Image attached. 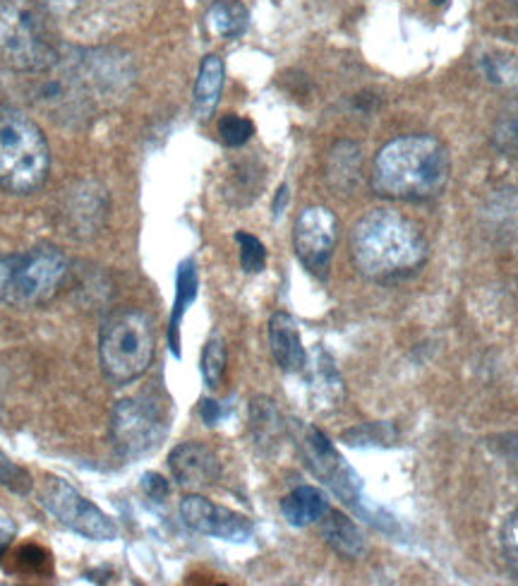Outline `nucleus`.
Instances as JSON below:
<instances>
[{
    "label": "nucleus",
    "mask_w": 518,
    "mask_h": 586,
    "mask_svg": "<svg viewBox=\"0 0 518 586\" xmlns=\"http://www.w3.org/2000/svg\"><path fill=\"white\" fill-rule=\"evenodd\" d=\"M327 178L339 192L353 190L360 178V150L356 142H336L327 159Z\"/></svg>",
    "instance_id": "nucleus-21"
},
{
    "label": "nucleus",
    "mask_w": 518,
    "mask_h": 586,
    "mask_svg": "<svg viewBox=\"0 0 518 586\" xmlns=\"http://www.w3.org/2000/svg\"><path fill=\"white\" fill-rule=\"evenodd\" d=\"M432 3H437V5H442V3H447V0H432Z\"/></svg>",
    "instance_id": "nucleus-37"
},
{
    "label": "nucleus",
    "mask_w": 518,
    "mask_h": 586,
    "mask_svg": "<svg viewBox=\"0 0 518 586\" xmlns=\"http://www.w3.org/2000/svg\"><path fill=\"white\" fill-rule=\"evenodd\" d=\"M224 77H226V68H224L222 58L212 54L202 60L198 82H194V97H192V107L200 121L212 119L218 101H222Z\"/></svg>",
    "instance_id": "nucleus-15"
},
{
    "label": "nucleus",
    "mask_w": 518,
    "mask_h": 586,
    "mask_svg": "<svg viewBox=\"0 0 518 586\" xmlns=\"http://www.w3.org/2000/svg\"><path fill=\"white\" fill-rule=\"evenodd\" d=\"M293 435L297 440V447L303 452V460L307 464L309 472H313L324 486H329L344 502H348L356 510L370 519L368 512V500L362 495V484L360 476L353 472L351 466L344 462V457L331 442L327 440L322 431H317L315 425H303L293 421Z\"/></svg>",
    "instance_id": "nucleus-9"
},
{
    "label": "nucleus",
    "mask_w": 518,
    "mask_h": 586,
    "mask_svg": "<svg viewBox=\"0 0 518 586\" xmlns=\"http://www.w3.org/2000/svg\"><path fill=\"white\" fill-rule=\"evenodd\" d=\"M248 8L238 0H216V3L206 12V22L214 34L222 38H238L248 30Z\"/></svg>",
    "instance_id": "nucleus-22"
},
{
    "label": "nucleus",
    "mask_w": 518,
    "mask_h": 586,
    "mask_svg": "<svg viewBox=\"0 0 518 586\" xmlns=\"http://www.w3.org/2000/svg\"><path fill=\"white\" fill-rule=\"evenodd\" d=\"M336 243H339V219L327 207L315 204L297 214L293 226V247L307 272L317 277L327 275Z\"/></svg>",
    "instance_id": "nucleus-10"
},
{
    "label": "nucleus",
    "mask_w": 518,
    "mask_h": 586,
    "mask_svg": "<svg viewBox=\"0 0 518 586\" xmlns=\"http://www.w3.org/2000/svg\"><path fill=\"white\" fill-rule=\"evenodd\" d=\"M351 255L362 277L388 284L406 279L425 265L427 241L416 221L382 207L358 219Z\"/></svg>",
    "instance_id": "nucleus-2"
},
{
    "label": "nucleus",
    "mask_w": 518,
    "mask_h": 586,
    "mask_svg": "<svg viewBox=\"0 0 518 586\" xmlns=\"http://www.w3.org/2000/svg\"><path fill=\"white\" fill-rule=\"evenodd\" d=\"M269 349L277 366L283 373H303L307 366V351L303 346L301 332L289 312H274L269 320Z\"/></svg>",
    "instance_id": "nucleus-14"
},
{
    "label": "nucleus",
    "mask_w": 518,
    "mask_h": 586,
    "mask_svg": "<svg viewBox=\"0 0 518 586\" xmlns=\"http://www.w3.org/2000/svg\"><path fill=\"white\" fill-rule=\"evenodd\" d=\"M109 192L99 180H80L75 184L63 202L65 233L75 239H92L106 224L109 217Z\"/></svg>",
    "instance_id": "nucleus-12"
},
{
    "label": "nucleus",
    "mask_w": 518,
    "mask_h": 586,
    "mask_svg": "<svg viewBox=\"0 0 518 586\" xmlns=\"http://www.w3.org/2000/svg\"><path fill=\"white\" fill-rule=\"evenodd\" d=\"M309 392H313L317 409H334L344 401V380L336 373L334 361L322 349L315 351V358L309 361Z\"/></svg>",
    "instance_id": "nucleus-16"
},
{
    "label": "nucleus",
    "mask_w": 518,
    "mask_h": 586,
    "mask_svg": "<svg viewBox=\"0 0 518 586\" xmlns=\"http://www.w3.org/2000/svg\"><path fill=\"white\" fill-rule=\"evenodd\" d=\"M483 73L487 77V82H492V85L514 87V85H518V58L504 56V54L487 56L483 60Z\"/></svg>",
    "instance_id": "nucleus-24"
},
{
    "label": "nucleus",
    "mask_w": 518,
    "mask_h": 586,
    "mask_svg": "<svg viewBox=\"0 0 518 586\" xmlns=\"http://www.w3.org/2000/svg\"><path fill=\"white\" fill-rule=\"evenodd\" d=\"M36 502L42 505L50 517L58 519L63 527L80 533L85 539L92 541L119 539V527H115L113 519L106 512H101L92 500H87L80 490L72 488L68 480L46 476L42 480V486L36 488Z\"/></svg>",
    "instance_id": "nucleus-8"
},
{
    "label": "nucleus",
    "mask_w": 518,
    "mask_h": 586,
    "mask_svg": "<svg viewBox=\"0 0 518 586\" xmlns=\"http://www.w3.org/2000/svg\"><path fill=\"white\" fill-rule=\"evenodd\" d=\"M200 416H202V421H204L206 425H216L218 421H222L224 411H222V407H218V401H214V399H204V401L200 403Z\"/></svg>",
    "instance_id": "nucleus-34"
},
{
    "label": "nucleus",
    "mask_w": 518,
    "mask_h": 586,
    "mask_svg": "<svg viewBox=\"0 0 518 586\" xmlns=\"http://www.w3.org/2000/svg\"><path fill=\"white\" fill-rule=\"evenodd\" d=\"M142 488H145V493L151 500H164L166 495L171 493V488H168V480L159 474H145V478H142Z\"/></svg>",
    "instance_id": "nucleus-33"
},
{
    "label": "nucleus",
    "mask_w": 518,
    "mask_h": 586,
    "mask_svg": "<svg viewBox=\"0 0 518 586\" xmlns=\"http://www.w3.org/2000/svg\"><path fill=\"white\" fill-rule=\"evenodd\" d=\"M224 373H226V344L222 336H212L210 342L204 344L202 351V377L206 387H222L224 380Z\"/></svg>",
    "instance_id": "nucleus-23"
},
{
    "label": "nucleus",
    "mask_w": 518,
    "mask_h": 586,
    "mask_svg": "<svg viewBox=\"0 0 518 586\" xmlns=\"http://www.w3.org/2000/svg\"><path fill=\"white\" fill-rule=\"evenodd\" d=\"M10 541H12V527L5 522H0V560H3V555L8 553Z\"/></svg>",
    "instance_id": "nucleus-35"
},
{
    "label": "nucleus",
    "mask_w": 518,
    "mask_h": 586,
    "mask_svg": "<svg viewBox=\"0 0 518 586\" xmlns=\"http://www.w3.org/2000/svg\"><path fill=\"white\" fill-rule=\"evenodd\" d=\"M198 296V267H194V259H185L178 267L176 277V303L171 312V322H168V344H171L173 356L180 358V322L188 312V306Z\"/></svg>",
    "instance_id": "nucleus-19"
},
{
    "label": "nucleus",
    "mask_w": 518,
    "mask_h": 586,
    "mask_svg": "<svg viewBox=\"0 0 518 586\" xmlns=\"http://www.w3.org/2000/svg\"><path fill=\"white\" fill-rule=\"evenodd\" d=\"M511 3H514V5H516V8H518V0H511Z\"/></svg>",
    "instance_id": "nucleus-39"
},
{
    "label": "nucleus",
    "mask_w": 518,
    "mask_h": 586,
    "mask_svg": "<svg viewBox=\"0 0 518 586\" xmlns=\"http://www.w3.org/2000/svg\"><path fill=\"white\" fill-rule=\"evenodd\" d=\"M516 468H518V450H516Z\"/></svg>",
    "instance_id": "nucleus-38"
},
{
    "label": "nucleus",
    "mask_w": 518,
    "mask_h": 586,
    "mask_svg": "<svg viewBox=\"0 0 518 586\" xmlns=\"http://www.w3.org/2000/svg\"><path fill=\"white\" fill-rule=\"evenodd\" d=\"M502 541H504V551H507V555H509V563L518 572V512H514L509 517V522L504 524Z\"/></svg>",
    "instance_id": "nucleus-32"
},
{
    "label": "nucleus",
    "mask_w": 518,
    "mask_h": 586,
    "mask_svg": "<svg viewBox=\"0 0 518 586\" xmlns=\"http://www.w3.org/2000/svg\"><path fill=\"white\" fill-rule=\"evenodd\" d=\"M168 466L180 486L188 490H202L214 486L222 476V464L212 447L202 442H183L168 454Z\"/></svg>",
    "instance_id": "nucleus-13"
},
{
    "label": "nucleus",
    "mask_w": 518,
    "mask_h": 586,
    "mask_svg": "<svg viewBox=\"0 0 518 586\" xmlns=\"http://www.w3.org/2000/svg\"><path fill=\"white\" fill-rule=\"evenodd\" d=\"M250 431L259 447L269 450L279 445L283 431H286V423H283V416L274 399L255 397L250 401Z\"/></svg>",
    "instance_id": "nucleus-20"
},
{
    "label": "nucleus",
    "mask_w": 518,
    "mask_h": 586,
    "mask_svg": "<svg viewBox=\"0 0 518 586\" xmlns=\"http://www.w3.org/2000/svg\"><path fill=\"white\" fill-rule=\"evenodd\" d=\"M18 570L27 572V575H48L50 572V555L38 549V545H22L15 553Z\"/></svg>",
    "instance_id": "nucleus-29"
},
{
    "label": "nucleus",
    "mask_w": 518,
    "mask_h": 586,
    "mask_svg": "<svg viewBox=\"0 0 518 586\" xmlns=\"http://www.w3.org/2000/svg\"><path fill=\"white\" fill-rule=\"evenodd\" d=\"M0 486L15 495H30L34 488L32 474L24 466L12 462L3 450H0Z\"/></svg>",
    "instance_id": "nucleus-25"
},
{
    "label": "nucleus",
    "mask_w": 518,
    "mask_h": 586,
    "mask_svg": "<svg viewBox=\"0 0 518 586\" xmlns=\"http://www.w3.org/2000/svg\"><path fill=\"white\" fill-rule=\"evenodd\" d=\"M12 385H15V375H12L10 366L0 363V421H8L12 407H15V403H10Z\"/></svg>",
    "instance_id": "nucleus-31"
},
{
    "label": "nucleus",
    "mask_w": 518,
    "mask_h": 586,
    "mask_svg": "<svg viewBox=\"0 0 518 586\" xmlns=\"http://www.w3.org/2000/svg\"><path fill=\"white\" fill-rule=\"evenodd\" d=\"M50 168L48 142L27 113L0 109V188L32 195L46 184Z\"/></svg>",
    "instance_id": "nucleus-5"
},
{
    "label": "nucleus",
    "mask_w": 518,
    "mask_h": 586,
    "mask_svg": "<svg viewBox=\"0 0 518 586\" xmlns=\"http://www.w3.org/2000/svg\"><path fill=\"white\" fill-rule=\"evenodd\" d=\"M495 142L502 152L518 154V115L502 121L495 130Z\"/></svg>",
    "instance_id": "nucleus-30"
},
{
    "label": "nucleus",
    "mask_w": 518,
    "mask_h": 586,
    "mask_svg": "<svg viewBox=\"0 0 518 586\" xmlns=\"http://www.w3.org/2000/svg\"><path fill=\"white\" fill-rule=\"evenodd\" d=\"M0 58L18 73H44L60 60L42 0H0Z\"/></svg>",
    "instance_id": "nucleus-3"
},
{
    "label": "nucleus",
    "mask_w": 518,
    "mask_h": 586,
    "mask_svg": "<svg viewBox=\"0 0 518 586\" xmlns=\"http://www.w3.org/2000/svg\"><path fill=\"white\" fill-rule=\"evenodd\" d=\"M449 178V150L432 135H404L386 142L372 164V188L388 200H435L447 190Z\"/></svg>",
    "instance_id": "nucleus-1"
},
{
    "label": "nucleus",
    "mask_w": 518,
    "mask_h": 586,
    "mask_svg": "<svg viewBox=\"0 0 518 586\" xmlns=\"http://www.w3.org/2000/svg\"><path fill=\"white\" fill-rule=\"evenodd\" d=\"M218 135L226 147H243L248 145L250 137L255 135V125L250 119H243V115L228 113L218 121Z\"/></svg>",
    "instance_id": "nucleus-27"
},
{
    "label": "nucleus",
    "mask_w": 518,
    "mask_h": 586,
    "mask_svg": "<svg viewBox=\"0 0 518 586\" xmlns=\"http://www.w3.org/2000/svg\"><path fill=\"white\" fill-rule=\"evenodd\" d=\"M157 332L154 320L139 308H121L101 322L99 358L101 371L113 385H130L151 366Z\"/></svg>",
    "instance_id": "nucleus-4"
},
{
    "label": "nucleus",
    "mask_w": 518,
    "mask_h": 586,
    "mask_svg": "<svg viewBox=\"0 0 518 586\" xmlns=\"http://www.w3.org/2000/svg\"><path fill=\"white\" fill-rule=\"evenodd\" d=\"M68 277V259L54 245L0 255V303L36 308L48 303Z\"/></svg>",
    "instance_id": "nucleus-6"
},
{
    "label": "nucleus",
    "mask_w": 518,
    "mask_h": 586,
    "mask_svg": "<svg viewBox=\"0 0 518 586\" xmlns=\"http://www.w3.org/2000/svg\"><path fill=\"white\" fill-rule=\"evenodd\" d=\"M180 517H183L185 527L202 533V537H214L222 541L245 543L252 539L255 527L245 515L233 512L228 507L216 505L212 500L202 498V495H188L180 502Z\"/></svg>",
    "instance_id": "nucleus-11"
},
{
    "label": "nucleus",
    "mask_w": 518,
    "mask_h": 586,
    "mask_svg": "<svg viewBox=\"0 0 518 586\" xmlns=\"http://www.w3.org/2000/svg\"><path fill=\"white\" fill-rule=\"evenodd\" d=\"M286 200H289V186H281L277 190V200H274V214L279 217L283 207H286Z\"/></svg>",
    "instance_id": "nucleus-36"
},
{
    "label": "nucleus",
    "mask_w": 518,
    "mask_h": 586,
    "mask_svg": "<svg viewBox=\"0 0 518 586\" xmlns=\"http://www.w3.org/2000/svg\"><path fill=\"white\" fill-rule=\"evenodd\" d=\"M322 537L329 549L341 557H360L362 551H365V539H362L353 519L331 510V507L329 512L322 517Z\"/></svg>",
    "instance_id": "nucleus-18"
},
{
    "label": "nucleus",
    "mask_w": 518,
    "mask_h": 586,
    "mask_svg": "<svg viewBox=\"0 0 518 586\" xmlns=\"http://www.w3.org/2000/svg\"><path fill=\"white\" fill-rule=\"evenodd\" d=\"M168 433L164 403L151 395H137L115 403L111 442L123 460H139L157 450Z\"/></svg>",
    "instance_id": "nucleus-7"
},
{
    "label": "nucleus",
    "mask_w": 518,
    "mask_h": 586,
    "mask_svg": "<svg viewBox=\"0 0 518 586\" xmlns=\"http://www.w3.org/2000/svg\"><path fill=\"white\" fill-rule=\"evenodd\" d=\"M394 438L392 425L384 423H368V425H358L353 431L344 433V440L351 447H368V445H388V440Z\"/></svg>",
    "instance_id": "nucleus-28"
},
{
    "label": "nucleus",
    "mask_w": 518,
    "mask_h": 586,
    "mask_svg": "<svg viewBox=\"0 0 518 586\" xmlns=\"http://www.w3.org/2000/svg\"><path fill=\"white\" fill-rule=\"evenodd\" d=\"M329 512V500L315 486H301L281 500V515L291 527H309Z\"/></svg>",
    "instance_id": "nucleus-17"
},
{
    "label": "nucleus",
    "mask_w": 518,
    "mask_h": 586,
    "mask_svg": "<svg viewBox=\"0 0 518 586\" xmlns=\"http://www.w3.org/2000/svg\"><path fill=\"white\" fill-rule=\"evenodd\" d=\"M236 241L240 245L243 269L248 272V275H259V272H262L267 265V247L262 245V241L252 236V233H245V231L236 233Z\"/></svg>",
    "instance_id": "nucleus-26"
}]
</instances>
